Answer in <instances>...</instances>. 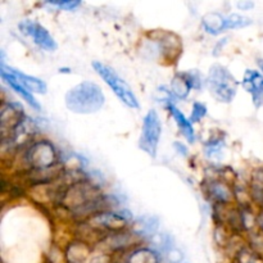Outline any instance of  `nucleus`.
<instances>
[{
	"mask_svg": "<svg viewBox=\"0 0 263 263\" xmlns=\"http://www.w3.org/2000/svg\"><path fill=\"white\" fill-rule=\"evenodd\" d=\"M66 107L76 115H92L99 112L105 103L102 87L91 81H82L68 90Z\"/></svg>",
	"mask_w": 263,
	"mask_h": 263,
	"instance_id": "f257e3e1",
	"label": "nucleus"
},
{
	"mask_svg": "<svg viewBox=\"0 0 263 263\" xmlns=\"http://www.w3.org/2000/svg\"><path fill=\"white\" fill-rule=\"evenodd\" d=\"M211 95L221 103H231L238 92L239 82L226 67L213 64L205 81Z\"/></svg>",
	"mask_w": 263,
	"mask_h": 263,
	"instance_id": "f03ea898",
	"label": "nucleus"
},
{
	"mask_svg": "<svg viewBox=\"0 0 263 263\" xmlns=\"http://www.w3.org/2000/svg\"><path fill=\"white\" fill-rule=\"evenodd\" d=\"M92 68L95 69L98 74L100 76V79L105 82V84L109 86V89L112 90L116 94V97L128 108H133V109H139L140 108V103H139L138 98H136L135 92L133 91V89L130 87V85L115 71L110 66L103 63V62L94 61L91 63Z\"/></svg>",
	"mask_w": 263,
	"mask_h": 263,
	"instance_id": "7ed1b4c3",
	"label": "nucleus"
},
{
	"mask_svg": "<svg viewBox=\"0 0 263 263\" xmlns=\"http://www.w3.org/2000/svg\"><path fill=\"white\" fill-rule=\"evenodd\" d=\"M143 55L151 59L164 58V61L176 59L181 53V43L176 35L162 32L154 39H148L143 43Z\"/></svg>",
	"mask_w": 263,
	"mask_h": 263,
	"instance_id": "20e7f679",
	"label": "nucleus"
},
{
	"mask_svg": "<svg viewBox=\"0 0 263 263\" xmlns=\"http://www.w3.org/2000/svg\"><path fill=\"white\" fill-rule=\"evenodd\" d=\"M23 159L31 171H46L59 164L58 151L49 141L33 143L26 149Z\"/></svg>",
	"mask_w": 263,
	"mask_h": 263,
	"instance_id": "39448f33",
	"label": "nucleus"
},
{
	"mask_svg": "<svg viewBox=\"0 0 263 263\" xmlns=\"http://www.w3.org/2000/svg\"><path fill=\"white\" fill-rule=\"evenodd\" d=\"M162 134V123L156 109H151L143 120L140 139H139V148L145 152L149 157L156 158L158 152L159 140Z\"/></svg>",
	"mask_w": 263,
	"mask_h": 263,
	"instance_id": "423d86ee",
	"label": "nucleus"
},
{
	"mask_svg": "<svg viewBox=\"0 0 263 263\" xmlns=\"http://www.w3.org/2000/svg\"><path fill=\"white\" fill-rule=\"evenodd\" d=\"M18 30H20L23 35L28 36L35 45L44 49V50L54 51L58 48L57 41L54 40L53 36L49 33V31L46 30L43 25L36 22V21L23 20L22 22L18 23Z\"/></svg>",
	"mask_w": 263,
	"mask_h": 263,
	"instance_id": "0eeeda50",
	"label": "nucleus"
},
{
	"mask_svg": "<svg viewBox=\"0 0 263 263\" xmlns=\"http://www.w3.org/2000/svg\"><path fill=\"white\" fill-rule=\"evenodd\" d=\"M127 221L120 215V212H113V211H102V212L95 213L90 218H87V226L95 230L97 233H117V231L126 230Z\"/></svg>",
	"mask_w": 263,
	"mask_h": 263,
	"instance_id": "6e6552de",
	"label": "nucleus"
},
{
	"mask_svg": "<svg viewBox=\"0 0 263 263\" xmlns=\"http://www.w3.org/2000/svg\"><path fill=\"white\" fill-rule=\"evenodd\" d=\"M25 115H23V108L18 103H4L2 105V110H0V122H2V133L3 139L12 135L13 131L18 127L21 122L25 120Z\"/></svg>",
	"mask_w": 263,
	"mask_h": 263,
	"instance_id": "1a4fd4ad",
	"label": "nucleus"
},
{
	"mask_svg": "<svg viewBox=\"0 0 263 263\" xmlns=\"http://www.w3.org/2000/svg\"><path fill=\"white\" fill-rule=\"evenodd\" d=\"M205 193L216 205H230L236 199L235 193L233 192L230 185L220 179L208 180L205 185Z\"/></svg>",
	"mask_w": 263,
	"mask_h": 263,
	"instance_id": "9d476101",
	"label": "nucleus"
},
{
	"mask_svg": "<svg viewBox=\"0 0 263 263\" xmlns=\"http://www.w3.org/2000/svg\"><path fill=\"white\" fill-rule=\"evenodd\" d=\"M244 89L251 94L252 100L256 108H261L263 105V73L257 69H247L244 72L243 81Z\"/></svg>",
	"mask_w": 263,
	"mask_h": 263,
	"instance_id": "9b49d317",
	"label": "nucleus"
},
{
	"mask_svg": "<svg viewBox=\"0 0 263 263\" xmlns=\"http://www.w3.org/2000/svg\"><path fill=\"white\" fill-rule=\"evenodd\" d=\"M0 74H2V79L4 80L5 84H7L13 91L17 92V94L20 95L31 108H33L35 110H41V105L39 104V102L36 100V98L33 97L32 92L28 91L25 86H22V85L14 79V76L5 68L3 63H0Z\"/></svg>",
	"mask_w": 263,
	"mask_h": 263,
	"instance_id": "f8f14e48",
	"label": "nucleus"
},
{
	"mask_svg": "<svg viewBox=\"0 0 263 263\" xmlns=\"http://www.w3.org/2000/svg\"><path fill=\"white\" fill-rule=\"evenodd\" d=\"M158 218L154 217V216H141L134 221L131 231L138 239H149L151 240L154 235L158 234Z\"/></svg>",
	"mask_w": 263,
	"mask_h": 263,
	"instance_id": "ddd939ff",
	"label": "nucleus"
},
{
	"mask_svg": "<svg viewBox=\"0 0 263 263\" xmlns=\"http://www.w3.org/2000/svg\"><path fill=\"white\" fill-rule=\"evenodd\" d=\"M2 63L4 64L5 68H7L8 71H9L10 73L14 76V79L17 80V81L20 82L22 86H25L28 91H31L32 94H45L46 90H48V86H46V84L43 81V80L37 79V77H35V76L26 74V73H23V72L18 71V69L13 68V67L7 66V64H5L3 61H2Z\"/></svg>",
	"mask_w": 263,
	"mask_h": 263,
	"instance_id": "4468645a",
	"label": "nucleus"
},
{
	"mask_svg": "<svg viewBox=\"0 0 263 263\" xmlns=\"http://www.w3.org/2000/svg\"><path fill=\"white\" fill-rule=\"evenodd\" d=\"M167 108H168L172 118L175 120L177 127H179V130L181 131L182 136L186 139L187 143H190V144L194 143L195 131H194V127H193V123L190 122V120H187V118L185 117L184 113H182L181 110H180L179 108L175 105V103H170V104H167Z\"/></svg>",
	"mask_w": 263,
	"mask_h": 263,
	"instance_id": "2eb2a0df",
	"label": "nucleus"
},
{
	"mask_svg": "<svg viewBox=\"0 0 263 263\" xmlns=\"http://www.w3.org/2000/svg\"><path fill=\"white\" fill-rule=\"evenodd\" d=\"M203 30L210 35H220L226 31V17L216 12L205 13L202 18Z\"/></svg>",
	"mask_w": 263,
	"mask_h": 263,
	"instance_id": "dca6fc26",
	"label": "nucleus"
},
{
	"mask_svg": "<svg viewBox=\"0 0 263 263\" xmlns=\"http://www.w3.org/2000/svg\"><path fill=\"white\" fill-rule=\"evenodd\" d=\"M125 263H159L158 252L149 247H139L131 251Z\"/></svg>",
	"mask_w": 263,
	"mask_h": 263,
	"instance_id": "f3484780",
	"label": "nucleus"
},
{
	"mask_svg": "<svg viewBox=\"0 0 263 263\" xmlns=\"http://www.w3.org/2000/svg\"><path fill=\"white\" fill-rule=\"evenodd\" d=\"M225 140L222 138H213L204 144V156L213 162L222 161L225 157Z\"/></svg>",
	"mask_w": 263,
	"mask_h": 263,
	"instance_id": "a211bd4d",
	"label": "nucleus"
},
{
	"mask_svg": "<svg viewBox=\"0 0 263 263\" xmlns=\"http://www.w3.org/2000/svg\"><path fill=\"white\" fill-rule=\"evenodd\" d=\"M190 90H192V87H190L184 72H180V73L175 74L171 82V92L174 95V98H177V99L181 100L186 99L189 97Z\"/></svg>",
	"mask_w": 263,
	"mask_h": 263,
	"instance_id": "6ab92c4d",
	"label": "nucleus"
},
{
	"mask_svg": "<svg viewBox=\"0 0 263 263\" xmlns=\"http://www.w3.org/2000/svg\"><path fill=\"white\" fill-rule=\"evenodd\" d=\"M252 25L251 18L246 15L233 13V14L226 17V30H234V28H244L247 26Z\"/></svg>",
	"mask_w": 263,
	"mask_h": 263,
	"instance_id": "aec40b11",
	"label": "nucleus"
},
{
	"mask_svg": "<svg viewBox=\"0 0 263 263\" xmlns=\"http://www.w3.org/2000/svg\"><path fill=\"white\" fill-rule=\"evenodd\" d=\"M207 116V105L202 102H195L192 108V116H190V122L198 123Z\"/></svg>",
	"mask_w": 263,
	"mask_h": 263,
	"instance_id": "412c9836",
	"label": "nucleus"
},
{
	"mask_svg": "<svg viewBox=\"0 0 263 263\" xmlns=\"http://www.w3.org/2000/svg\"><path fill=\"white\" fill-rule=\"evenodd\" d=\"M185 77H186L187 82H189L190 87L195 90H199L202 89L203 86V79H202V74L199 73V71H187L184 72Z\"/></svg>",
	"mask_w": 263,
	"mask_h": 263,
	"instance_id": "4be33fe9",
	"label": "nucleus"
},
{
	"mask_svg": "<svg viewBox=\"0 0 263 263\" xmlns=\"http://www.w3.org/2000/svg\"><path fill=\"white\" fill-rule=\"evenodd\" d=\"M252 189L254 194L263 197V170H257L252 176Z\"/></svg>",
	"mask_w": 263,
	"mask_h": 263,
	"instance_id": "5701e85b",
	"label": "nucleus"
},
{
	"mask_svg": "<svg viewBox=\"0 0 263 263\" xmlns=\"http://www.w3.org/2000/svg\"><path fill=\"white\" fill-rule=\"evenodd\" d=\"M45 4L62 10H74L81 5V2H77V0H72V2H46Z\"/></svg>",
	"mask_w": 263,
	"mask_h": 263,
	"instance_id": "b1692460",
	"label": "nucleus"
},
{
	"mask_svg": "<svg viewBox=\"0 0 263 263\" xmlns=\"http://www.w3.org/2000/svg\"><path fill=\"white\" fill-rule=\"evenodd\" d=\"M166 259L170 263H181L182 259H184V254L180 249H177L176 247L172 249H170L166 253Z\"/></svg>",
	"mask_w": 263,
	"mask_h": 263,
	"instance_id": "393cba45",
	"label": "nucleus"
},
{
	"mask_svg": "<svg viewBox=\"0 0 263 263\" xmlns=\"http://www.w3.org/2000/svg\"><path fill=\"white\" fill-rule=\"evenodd\" d=\"M174 148L176 149V152L180 154V156L187 157V153H189V151H187V148L185 146V144L176 141V143H174Z\"/></svg>",
	"mask_w": 263,
	"mask_h": 263,
	"instance_id": "a878e982",
	"label": "nucleus"
},
{
	"mask_svg": "<svg viewBox=\"0 0 263 263\" xmlns=\"http://www.w3.org/2000/svg\"><path fill=\"white\" fill-rule=\"evenodd\" d=\"M236 7L240 10H249L254 7V3L252 2H239L236 3Z\"/></svg>",
	"mask_w": 263,
	"mask_h": 263,
	"instance_id": "bb28decb",
	"label": "nucleus"
},
{
	"mask_svg": "<svg viewBox=\"0 0 263 263\" xmlns=\"http://www.w3.org/2000/svg\"><path fill=\"white\" fill-rule=\"evenodd\" d=\"M257 226H258L259 230H261L263 234V211L257 216Z\"/></svg>",
	"mask_w": 263,
	"mask_h": 263,
	"instance_id": "cd10ccee",
	"label": "nucleus"
},
{
	"mask_svg": "<svg viewBox=\"0 0 263 263\" xmlns=\"http://www.w3.org/2000/svg\"><path fill=\"white\" fill-rule=\"evenodd\" d=\"M258 66H259V68H261V71L263 73V61H262V59H259V61H258Z\"/></svg>",
	"mask_w": 263,
	"mask_h": 263,
	"instance_id": "c85d7f7f",
	"label": "nucleus"
}]
</instances>
